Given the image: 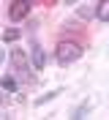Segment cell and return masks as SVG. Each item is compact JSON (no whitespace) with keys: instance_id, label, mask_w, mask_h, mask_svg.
Returning <instances> with one entry per match:
<instances>
[{"instance_id":"6da1fadb","label":"cell","mask_w":109,"mask_h":120,"mask_svg":"<svg viewBox=\"0 0 109 120\" xmlns=\"http://www.w3.org/2000/svg\"><path fill=\"white\" fill-rule=\"evenodd\" d=\"M79 57H82V46L74 44V41H63V44H57V49H55V60L63 63V66H71V63H76Z\"/></svg>"},{"instance_id":"7a4b0ae2","label":"cell","mask_w":109,"mask_h":120,"mask_svg":"<svg viewBox=\"0 0 109 120\" xmlns=\"http://www.w3.org/2000/svg\"><path fill=\"white\" fill-rule=\"evenodd\" d=\"M11 66H14L16 76H19L22 82H30V71H33V63L27 60V55L22 52V49H11Z\"/></svg>"},{"instance_id":"3957f363","label":"cell","mask_w":109,"mask_h":120,"mask_svg":"<svg viewBox=\"0 0 109 120\" xmlns=\"http://www.w3.org/2000/svg\"><path fill=\"white\" fill-rule=\"evenodd\" d=\"M27 14H30V0H11V6H8V19L11 22H22Z\"/></svg>"},{"instance_id":"277c9868","label":"cell","mask_w":109,"mask_h":120,"mask_svg":"<svg viewBox=\"0 0 109 120\" xmlns=\"http://www.w3.org/2000/svg\"><path fill=\"white\" fill-rule=\"evenodd\" d=\"M30 60H33V68L36 71H41L44 66H46V55H44L41 46H33V52H30Z\"/></svg>"},{"instance_id":"5b68a950","label":"cell","mask_w":109,"mask_h":120,"mask_svg":"<svg viewBox=\"0 0 109 120\" xmlns=\"http://www.w3.org/2000/svg\"><path fill=\"white\" fill-rule=\"evenodd\" d=\"M95 16H98L101 22H109V0H98V6H95Z\"/></svg>"},{"instance_id":"8992f818","label":"cell","mask_w":109,"mask_h":120,"mask_svg":"<svg viewBox=\"0 0 109 120\" xmlns=\"http://www.w3.org/2000/svg\"><path fill=\"white\" fill-rule=\"evenodd\" d=\"M0 85H3V90H6V93H16V79H14L11 74L3 76V79H0Z\"/></svg>"},{"instance_id":"52a82bcc","label":"cell","mask_w":109,"mask_h":120,"mask_svg":"<svg viewBox=\"0 0 109 120\" xmlns=\"http://www.w3.org/2000/svg\"><path fill=\"white\" fill-rule=\"evenodd\" d=\"M60 93H63V87H57V90H49V93H44L41 98H36L33 104H36V106H41V104H46V101H52L55 96H60Z\"/></svg>"},{"instance_id":"ba28073f","label":"cell","mask_w":109,"mask_h":120,"mask_svg":"<svg viewBox=\"0 0 109 120\" xmlns=\"http://www.w3.org/2000/svg\"><path fill=\"white\" fill-rule=\"evenodd\" d=\"M3 41H8V44H11V41H19V30H16V27H8L6 33H3Z\"/></svg>"},{"instance_id":"9c48e42d","label":"cell","mask_w":109,"mask_h":120,"mask_svg":"<svg viewBox=\"0 0 109 120\" xmlns=\"http://www.w3.org/2000/svg\"><path fill=\"white\" fill-rule=\"evenodd\" d=\"M79 16H82V19H93V16H95V8L82 6V8H79Z\"/></svg>"},{"instance_id":"30bf717a","label":"cell","mask_w":109,"mask_h":120,"mask_svg":"<svg viewBox=\"0 0 109 120\" xmlns=\"http://www.w3.org/2000/svg\"><path fill=\"white\" fill-rule=\"evenodd\" d=\"M3 60H6V49H3V46H0V63H3Z\"/></svg>"},{"instance_id":"8fae6325","label":"cell","mask_w":109,"mask_h":120,"mask_svg":"<svg viewBox=\"0 0 109 120\" xmlns=\"http://www.w3.org/2000/svg\"><path fill=\"white\" fill-rule=\"evenodd\" d=\"M65 3H68V6H76V3H79V0H65Z\"/></svg>"},{"instance_id":"7c38bea8","label":"cell","mask_w":109,"mask_h":120,"mask_svg":"<svg viewBox=\"0 0 109 120\" xmlns=\"http://www.w3.org/2000/svg\"><path fill=\"white\" fill-rule=\"evenodd\" d=\"M44 3H46V6H52V3H55V0H44Z\"/></svg>"}]
</instances>
